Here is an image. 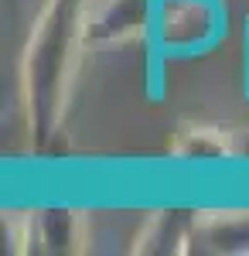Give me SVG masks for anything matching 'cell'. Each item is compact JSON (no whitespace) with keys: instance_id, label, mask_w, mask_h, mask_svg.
<instances>
[{"instance_id":"obj_1","label":"cell","mask_w":249,"mask_h":256,"mask_svg":"<svg viewBox=\"0 0 249 256\" xmlns=\"http://www.w3.org/2000/svg\"><path fill=\"white\" fill-rule=\"evenodd\" d=\"M229 31V10L222 0H147L144 4V41L154 72L168 62L194 58L218 48Z\"/></svg>"}]
</instances>
